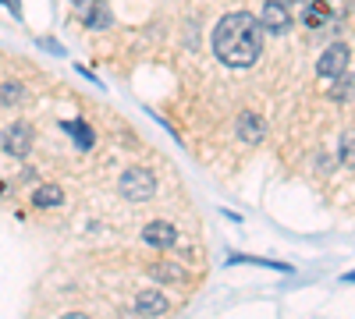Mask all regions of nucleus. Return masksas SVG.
I'll return each mask as SVG.
<instances>
[{"label":"nucleus","instance_id":"1","mask_svg":"<svg viewBox=\"0 0 355 319\" xmlns=\"http://www.w3.org/2000/svg\"><path fill=\"white\" fill-rule=\"evenodd\" d=\"M263 25L249 11H231L217 21L214 28V53L224 68L245 71L256 64V57L263 53Z\"/></svg>","mask_w":355,"mask_h":319},{"label":"nucleus","instance_id":"2","mask_svg":"<svg viewBox=\"0 0 355 319\" xmlns=\"http://www.w3.org/2000/svg\"><path fill=\"white\" fill-rule=\"evenodd\" d=\"M117 188H121V195L128 202H146L157 195V174L146 170V167H128L121 174V181H117Z\"/></svg>","mask_w":355,"mask_h":319},{"label":"nucleus","instance_id":"3","mask_svg":"<svg viewBox=\"0 0 355 319\" xmlns=\"http://www.w3.org/2000/svg\"><path fill=\"white\" fill-rule=\"evenodd\" d=\"M348 64H352V50H348V43H331L327 50L320 53V61H316V75H320L323 82H334L338 75H345V71H348Z\"/></svg>","mask_w":355,"mask_h":319},{"label":"nucleus","instance_id":"4","mask_svg":"<svg viewBox=\"0 0 355 319\" xmlns=\"http://www.w3.org/2000/svg\"><path fill=\"white\" fill-rule=\"evenodd\" d=\"M291 21H295V15L288 11L284 0H266V4H263V15H259L263 33L281 36V33H288V28H291Z\"/></svg>","mask_w":355,"mask_h":319},{"label":"nucleus","instance_id":"5","mask_svg":"<svg viewBox=\"0 0 355 319\" xmlns=\"http://www.w3.org/2000/svg\"><path fill=\"white\" fill-rule=\"evenodd\" d=\"M0 146H4L8 156H28V149H33V128H28L25 121H15L4 128V138H0Z\"/></svg>","mask_w":355,"mask_h":319},{"label":"nucleus","instance_id":"6","mask_svg":"<svg viewBox=\"0 0 355 319\" xmlns=\"http://www.w3.org/2000/svg\"><path fill=\"white\" fill-rule=\"evenodd\" d=\"M142 241L153 245V248H174L178 245V230L167 220H153V224L142 227Z\"/></svg>","mask_w":355,"mask_h":319},{"label":"nucleus","instance_id":"7","mask_svg":"<svg viewBox=\"0 0 355 319\" xmlns=\"http://www.w3.org/2000/svg\"><path fill=\"white\" fill-rule=\"evenodd\" d=\"M239 138L242 142H249V146H259V142L266 138V125H263V118L259 113H252V110H245V113H239Z\"/></svg>","mask_w":355,"mask_h":319},{"label":"nucleus","instance_id":"8","mask_svg":"<svg viewBox=\"0 0 355 319\" xmlns=\"http://www.w3.org/2000/svg\"><path fill=\"white\" fill-rule=\"evenodd\" d=\"M135 309H139V316L157 319V316H164V312L171 309V302H167V295H160V291H139V295H135Z\"/></svg>","mask_w":355,"mask_h":319},{"label":"nucleus","instance_id":"9","mask_svg":"<svg viewBox=\"0 0 355 319\" xmlns=\"http://www.w3.org/2000/svg\"><path fill=\"white\" fill-rule=\"evenodd\" d=\"M150 277L157 284H185L189 280V270L182 263H171V259H164V263H153L150 266Z\"/></svg>","mask_w":355,"mask_h":319},{"label":"nucleus","instance_id":"10","mask_svg":"<svg viewBox=\"0 0 355 319\" xmlns=\"http://www.w3.org/2000/svg\"><path fill=\"white\" fill-rule=\"evenodd\" d=\"M64 202V188L61 185H40L33 192V206L36 210H57Z\"/></svg>","mask_w":355,"mask_h":319},{"label":"nucleus","instance_id":"11","mask_svg":"<svg viewBox=\"0 0 355 319\" xmlns=\"http://www.w3.org/2000/svg\"><path fill=\"white\" fill-rule=\"evenodd\" d=\"M82 21H85V28H110V21H114V15H110V8L103 4V0H96V4H89V11L82 15Z\"/></svg>","mask_w":355,"mask_h":319},{"label":"nucleus","instance_id":"12","mask_svg":"<svg viewBox=\"0 0 355 319\" xmlns=\"http://www.w3.org/2000/svg\"><path fill=\"white\" fill-rule=\"evenodd\" d=\"M352 96H355V75L345 71V75H338L334 85H331V100H334V103H348Z\"/></svg>","mask_w":355,"mask_h":319},{"label":"nucleus","instance_id":"13","mask_svg":"<svg viewBox=\"0 0 355 319\" xmlns=\"http://www.w3.org/2000/svg\"><path fill=\"white\" fill-rule=\"evenodd\" d=\"M64 128H68V135L75 138V146H78L82 153H85V149H93V128H89L85 121H68Z\"/></svg>","mask_w":355,"mask_h":319},{"label":"nucleus","instance_id":"14","mask_svg":"<svg viewBox=\"0 0 355 319\" xmlns=\"http://www.w3.org/2000/svg\"><path fill=\"white\" fill-rule=\"evenodd\" d=\"M302 18H306V25L316 28V25H323V21L331 18V4H327V0H309V8H306Z\"/></svg>","mask_w":355,"mask_h":319},{"label":"nucleus","instance_id":"15","mask_svg":"<svg viewBox=\"0 0 355 319\" xmlns=\"http://www.w3.org/2000/svg\"><path fill=\"white\" fill-rule=\"evenodd\" d=\"M338 160L348 167V170H355V131H345L341 135V146H338Z\"/></svg>","mask_w":355,"mask_h":319},{"label":"nucleus","instance_id":"16","mask_svg":"<svg viewBox=\"0 0 355 319\" xmlns=\"http://www.w3.org/2000/svg\"><path fill=\"white\" fill-rule=\"evenodd\" d=\"M21 100H25V85L21 82H4V85H0V103H4V107H15Z\"/></svg>","mask_w":355,"mask_h":319},{"label":"nucleus","instance_id":"17","mask_svg":"<svg viewBox=\"0 0 355 319\" xmlns=\"http://www.w3.org/2000/svg\"><path fill=\"white\" fill-rule=\"evenodd\" d=\"M231 263H256V266H266V270L291 273V266H284V263H270V259H252V255H231Z\"/></svg>","mask_w":355,"mask_h":319},{"label":"nucleus","instance_id":"18","mask_svg":"<svg viewBox=\"0 0 355 319\" xmlns=\"http://www.w3.org/2000/svg\"><path fill=\"white\" fill-rule=\"evenodd\" d=\"M61 319H89V316H85V312H64Z\"/></svg>","mask_w":355,"mask_h":319},{"label":"nucleus","instance_id":"19","mask_svg":"<svg viewBox=\"0 0 355 319\" xmlns=\"http://www.w3.org/2000/svg\"><path fill=\"white\" fill-rule=\"evenodd\" d=\"M345 284H355V273H345Z\"/></svg>","mask_w":355,"mask_h":319},{"label":"nucleus","instance_id":"20","mask_svg":"<svg viewBox=\"0 0 355 319\" xmlns=\"http://www.w3.org/2000/svg\"><path fill=\"white\" fill-rule=\"evenodd\" d=\"M71 4H75V8H85V4H89V0H71Z\"/></svg>","mask_w":355,"mask_h":319},{"label":"nucleus","instance_id":"21","mask_svg":"<svg viewBox=\"0 0 355 319\" xmlns=\"http://www.w3.org/2000/svg\"><path fill=\"white\" fill-rule=\"evenodd\" d=\"M288 4H306V0H288Z\"/></svg>","mask_w":355,"mask_h":319},{"label":"nucleus","instance_id":"22","mask_svg":"<svg viewBox=\"0 0 355 319\" xmlns=\"http://www.w3.org/2000/svg\"><path fill=\"white\" fill-rule=\"evenodd\" d=\"M0 192H4V185H0Z\"/></svg>","mask_w":355,"mask_h":319}]
</instances>
